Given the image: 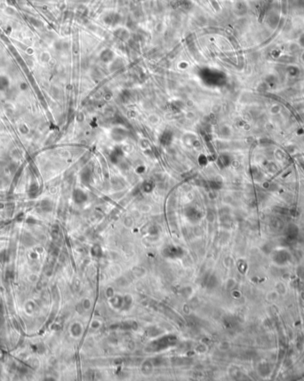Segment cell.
I'll use <instances>...</instances> for the list:
<instances>
[{"label": "cell", "mask_w": 304, "mask_h": 381, "mask_svg": "<svg viewBox=\"0 0 304 381\" xmlns=\"http://www.w3.org/2000/svg\"><path fill=\"white\" fill-rule=\"evenodd\" d=\"M272 259L274 262L276 263L277 265H285L291 260V255L286 250H281L275 251V253L272 256Z\"/></svg>", "instance_id": "cell-1"}, {"label": "cell", "mask_w": 304, "mask_h": 381, "mask_svg": "<svg viewBox=\"0 0 304 381\" xmlns=\"http://www.w3.org/2000/svg\"><path fill=\"white\" fill-rule=\"evenodd\" d=\"M298 235V228L294 225H290L287 229V238L289 240H294L297 238Z\"/></svg>", "instance_id": "cell-2"}, {"label": "cell", "mask_w": 304, "mask_h": 381, "mask_svg": "<svg viewBox=\"0 0 304 381\" xmlns=\"http://www.w3.org/2000/svg\"><path fill=\"white\" fill-rule=\"evenodd\" d=\"M9 86V81L6 76H0V91H6Z\"/></svg>", "instance_id": "cell-3"}, {"label": "cell", "mask_w": 304, "mask_h": 381, "mask_svg": "<svg viewBox=\"0 0 304 381\" xmlns=\"http://www.w3.org/2000/svg\"><path fill=\"white\" fill-rule=\"evenodd\" d=\"M40 206L44 211H50L52 210V203L49 200H43L40 203Z\"/></svg>", "instance_id": "cell-4"}, {"label": "cell", "mask_w": 304, "mask_h": 381, "mask_svg": "<svg viewBox=\"0 0 304 381\" xmlns=\"http://www.w3.org/2000/svg\"><path fill=\"white\" fill-rule=\"evenodd\" d=\"M38 192V186L36 183L31 184L30 187V189H29V196L30 197H35L37 196Z\"/></svg>", "instance_id": "cell-5"}, {"label": "cell", "mask_w": 304, "mask_h": 381, "mask_svg": "<svg viewBox=\"0 0 304 381\" xmlns=\"http://www.w3.org/2000/svg\"><path fill=\"white\" fill-rule=\"evenodd\" d=\"M82 196H85V195L80 190H76L73 194V198L77 203H80V202H83L85 200V198H83Z\"/></svg>", "instance_id": "cell-6"}, {"label": "cell", "mask_w": 304, "mask_h": 381, "mask_svg": "<svg viewBox=\"0 0 304 381\" xmlns=\"http://www.w3.org/2000/svg\"><path fill=\"white\" fill-rule=\"evenodd\" d=\"M22 242H23L25 245L30 246V245H32V244H33L34 240H33V238L31 237V235H23V237H22Z\"/></svg>", "instance_id": "cell-7"}, {"label": "cell", "mask_w": 304, "mask_h": 381, "mask_svg": "<svg viewBox=\"0 0 304 381\" xmlns=\"http://www.w3.org/2000/svg\"><path fill=\"white\" fill-rule=\"evenodd\" d=\"M7 253L6 250H2L0 252V262L4 263L7 261Z\"/></svg>", "instance_id": "cell-8"}, {"label": "cell", "mask_w": 304, "mask_h": 381, "mask_svg": "<svg viewBox=\"0 0 304 381\" xmlns=\"http://www.w3.org/2000/svg\"><path fill=\"white\" fill-rule=\"evenodd\" d=\"M14 272H12V271H7L6 273V277L7 279H12V278H14Z\"/></svg>", "instance_id": "cell-9"}, {"label": "cell", "mask_w": 304, "mask_h": 381, "mask_svg": "<svg viewBox=\"0 0 304 381\" xmlns=\"http://www.w3.org/2000/svg\"><path fill=\"white\" fill-rule=\"evenodd\" d=\"M301 165H302V167H303V170H304V163H302V162H301Z\"/></svg>", "instance_id": "cell-10"}]
</instances>
